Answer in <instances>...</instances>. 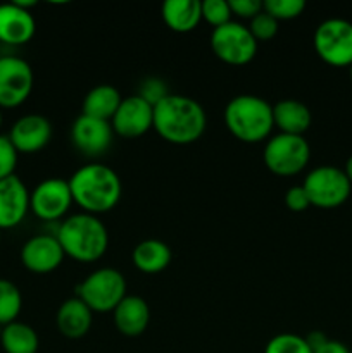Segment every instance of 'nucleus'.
Returning a JSON list of instances; mask_svg holds the SVG:
<instances>
[{"mask_svg":"<svg viewBox=\"0 0 352 353\" xmlns=\"http://www.w3.org/2000/svg\"><path fill=\"white\" fill-rule=\"evenodd\" d=\"M110 126L114 134L126 140L144 137L154 128V105L138 95L126 97L110 119Z\"/></svg>","mask_w":352,"mask_h":353,"instance_id":"12","label":"nucleus"},{"mask_svg":"<svg viewBox=\"0 0 352 353\" xmlns=\"http://www.w3.org/2000/svg\"><path fill=\"white\" fill-rule=\"evenodd\" d=\"M313 353H351V352H349V348L345 347L342 341L330 340V338H328V340L324 341L320 348H316Z\"/></svg>","mask_w":352,"mask_h":353,"instance_id":"34","label":"nucleus"},{"mask_svg":"<svg viewBox=\"0 0 352 353\" xmlns=\"http://www.w3.org/2000/svg\"><path fill=\"white\" fill-rule=\"evenodd\" d=\"M123 97L114 88L113 85H99L93 86L83 99V114L95 119L109 121L114 117L116 110L119 109Z\"/></svg>","mask_w":352,"mask_h":353,"instance_id":"23","label":"nucleus"},{"mask_svg":"<svg viewBox=\"0 0 352 353\" xmlns=\"http://www.w3.org/2000/svg\"><path fill=\"white\" fill-rule=\"evenodd\" d=\"M55 236L66 257L83 264L97 262L109 248V231L106 224L97 216L86 212L66 217L59 224Z\"/></svg>","mask_w":352,"mask_h":353,"instance_id":"3","label":"nucleus"},{"mask_svg":"<svg viewBox=\"0 0 352 353\" xmlns=\"http://www.w3.org/2000/svg\"><path fill=\"white\" fill-rule=\"evenodd\" d=\"M202 7V19L213 28H219L231 21V9L228 0H204L200 2Z\"/></svg>","mask_w":352,"mask_h":353,"instance_id":"28","label":"nucleus"},{"mask_svg":"<svg viewBox=\"0 0 352 353\" xmlns=\"http://www.w3.org/2000/svg\"><path fill=\"white\" fill-rule=\"evenodd\" d=\"M76 296L92 312H113L126 296V279L114 268L97 269L76 286Z\"/></svg>","mask_w":352,"mask_h":353,"instance_id":"5","label":"nucleus"},{"mask_svg":"<svg viewBox=\"0 0 352 353\" xmlns=\"http://www.w3.org/2000/svg\"><path fill=\"white\" fill-rule=\"evenodd\" d=\"M138 97H141L144 100H147L150 105H157L164 97L169 95L168 86L162 79L159 78H147L140 85V92L137 93Z\"/></svg>","mask_w":352,"mask_h":353,"instance_id":"31","label":"nucleus"},{"mask_svg":"<svg viewBox=\"0 0 352 353\" xmlns=\"http://www.w3.org/2000/svg\"><path fill=\"white\" fill-rule=\"evenodd\" d=\"M37 33V21L30 10L16 2L0 3V41L6 45H24Z\"/></svg>","mask_w":352,"mask_h":353,"instance_id":"17","label":"nucleus"},{"mask_svg":"<svg viewBox=\"0 0 352 353\" xmlns=\"http://www.w3.org/2000/svg\"><path fill=\"white\" fill-rule=\"evenodd\" d=\"M33 90V69L17 55L0 57V109L23 105Z\"/></svg>","mask_w":352,"mask_h":353,"instance_id":"10","label":"nucleus"},{"mask_svg":"<svg viewBox=\"0 0 352 353\" xmlns=\"http://www.w3.org/2000/svg\"><path fill=\"white\" fill-rule=\"evenodd\" d=\"M273 121L280 133L304 137V133L309 130L311 123H313V114L306 103L286 99L280 100L273 105Z\"/></svg>","mask_w":352,"mask_h":353,"instance_id":"20","label":"nucleus"},{"mask_svg":"<svg viewBox=\"0 0 352 353\" xmlns=\"http://www.w3.org/2000/svg\"><path fill=\"white\" fill-rule=\"evenodd\" d=\"M264 353H313V350H311L304 336L293 333H282L268 341Z\"/></svg>","mask_w":352,"mask_h":353,"instance_id":"26","label":"nucleus"},{"mask_svg":"<svg viewBox=\"0 0 352 353\" xmlns=\"http://www.w3.org/2000/svg\"><path fill=\"white\" fill-rule=\"evenodd\" d=\"M68 183L72 202L78 203L83 212L92 216L113 210L123 196V183L117 172L99 162L79 168Z\"/></svg>","mask_w":352,"mask_h":353,"instance_id":"2","label":"nucleus"},{"mask_svg":"<svg viewBox=\"0 0 352 353\" xmlns=\"http://www.w3.org/2000/svg\"><path fill=\"white\" fill-rule=\"evenodd\" d=\"M262 9L280 23V21H290L302 16L306 10V2L304 0H266L262 2Z\"/></svg>","mask_w":352,"mask_h":353,"instance_id":"27","label":"nucleus"},{"mask_svg":"<svg viewBox=\"0 0 352 353\" xmlns=\"http://www.w3.org/2000/svg\"><path fill=\"white\" fill-rule=\"evenodd\" d=\"M0 238H2V234H0Z\"/></svg>","mask_w":352,"mask_h":353,"instance_id":"40","label":"nucleus"},{"mask_svg":"<svg viewBox=\"0 0 352 353\" xmlns=\"http://www.w3.org/2000/svg\"><path fill=\"white\" fill-rule=\"evenodd\" d=\"M162 21L175 33H190L202 21L200 0H168L161 7Z\"/></svg>","mask_w":352,"mask_h":353,"instance_id":"21","label":"nucleus"},{"mask_svg":"<svg viewBox=\"0 0 352 353\" xmlns=\"http://www.w3.org/2000/svg\"><path fill=\"white\" fill-rule=\"evenodd\" d=\"M17 152L9 137L0 134V181L14 174L17 165Z\"/></svg>","mask_w":352,"mask_h":353,"instance_id":"30","label":"nucleus"},{"mask_svg":"<svg viewBox=\"0 0 352 353\" xmlns=\"http://www.w3.org/2000/svg\"><path fill=\"white\" fill-rule=\"evenodd\" d=\"M50 121L40 114H26L12 124L9 133L10 143L17 154H37L52 140Z\"/></svg>","mask_w":352,"mask_h":353,"instance_id":"15","label":"nucleus"},{"mask_svg":"<svg viewBox=\"0 0 352 353\" xmlns=\"http://www.w3.org/2000/svg\"><path fill=\"white\" fill-rule=\"evenodd\" d=\"M302 188L309 196L311 207L330 210L347 202L352 185L344 169L335 165H320L306 176Z\"/></svg>","mask_w":352,"mask_h":353,"instance_id":"7","label":"nucleus"},{"mask_svg":"<svg viewBox=\"0 0 352 353\" xmlns=\"http://www.w3.org/2000/svg\"><path fill=\"white\" fill-rule=\"evenodd\" d=\"M248 30H251L252 37L257 40V43L259 41H269L278 33V21L269 16L268 12H264V9H262L261 14H257L254 19H251Z\"/></svg>","mask_w":352,"mask_h":353,"instance_id":"29","label":"nucleus"},{"mask_svg":"<svg viewBox=\"0 0 352 353\" xmlns=\"http://www.w3.org/2000/svg\"><path fill=\"white\" fill-rule=\"evenodd\" d=\"M285 205L289 207L292 212H304L311 207L309 196H307L306 190L302 188V185L292 186V188L286 190L285 193Z\"/></svg>","mask_w":352,"mask_h":353,"instance_id":"33","label":"nucleus"},{"mask_svg":"<svg viewBox=\"0 0 352 353\" xmlns=\"http://www.w3.org/2000/svg\"><path fill=\"white\" fill-rule=\"evenodd\" d=\"M114 326L128 338L140 336L150 323V309L141 296L126 295L123 302L113 310Z\"/></svg>","mask_w":352,"mask_h":353,"instance_id":"18","label":"nucleus"},{"mask_svg":"<svg viewBox=\"0 0 352 353\" xmlns=\"http://www.w3.org/2000/svg\"><path fill=\"white\" fill-rule=\"evenodd\" d=\"M0 333H2V326H0Z\"/></svg>","mask_w":352,"mask_h":353,"instance_id":"39","label":"nucleus"},{"mask_svg":"<svg viewBox=\"0 0 352 353\" xmlns=\"http://www.w3.org/2000/svg\"><path fill=\"white\" fill-rule=\"evenodd\" d=\"M314 50L323 62L333 68L352 64V23L345 19H326L314 31Z\"/></svg>","mask_w":352,"mask_h":353,"instance_id":"9","label":"nucleus"},{"mask_svg":"<svg viewBox=\"0 0 352 353\" xmlns=\"http://www.w3.org/2000/svg\"><path fill=\"white\" fill-rule=\"evenodd\" d=\"M55 324H57V330L62 336L69 338V340H79V338L86 336L88 331L92 330L93 312L78 296H72V299L64 300L61 303L57 317H55Z\"/></svg>","mask_w":352,"mask_h":353,"instance_id":"19","label":"nucleus"},{"mask_svg":"<svg viewBox=\"0 0 352 353\" xmlns=\"http://www.w3.org/2000/svg\"><path fill=\"white\" fill-rule=\"evenodd\" d=\"M257 40L245 24L230 21L211 33V48L221 62L228 65H245L257 55Z\"/></svg>","mask_w":352,"mask_h":353,"instance_id":"8","label":"nucleus"},{"mask_svg":"<svg viewBox=\"0 0 352 353\" xmlns=\"http://www.w3.org/2000/svg\"><path fill=\"white\" fill-rule=\"evenodd\" d=\"M69 183L61 178H48L30 192V210L41 221H61L72 205Z\"/></svg>","mask_w":352,"mask_h":353,"instance_id":"11","label":"nucleus"},{"mask_svg":"<svg viewBox=\"0 0 352 353\" xmlns=\"http://www.w3.org/2000/svg\"><path fill=\"white\" fill-rule=\"evenodd\" d=\"M228 2H230L231 14L240 19L251 21L262 12V2L259 0H228Z\"/></svg>","mask_w":352,"mask_h":353,"instance_id":"32","label":"nucleus"},{"mask_svg":"<svg viewBox=\"0 0 352 353\" xmlns=\"http://www.w3.org/2000/svg\"><path fill=\"white\" fill-rule=\"evenodd\" d=\"M349 74H351V79H352V64L349 65Z\"/></svg>","mask_w":352,"mask_h":353,"instance_id":"38","label":"nucleus"},{"mask_svg":"<svg viewBox=\"0 0 352 353\" xmlns=\"http://www.w3.org/2000/svg\"><path fill=\"white\" fill-rule=\"evenodd\" d=\"M23 309V295L9 279H0V326L14 323Z\"/></svg>","mask_w":352,"mask_h":353,"instance_id":"25","label":"nucleus"},{"mask_svg":"<svg viewBox=\"0 0 352 353\" xmlns=\"http://www.w3.org/2000/svg\"><path fill=\"white\" fill-rule=\"evenodd\" d=\"M171 248L161 240H144L133 248L131 261L133 265L144 274H157L162 272L169 264H171Z\"/></svg>","mask_w":352,"mask_h":353,"instance_id":"22","label":"nucleus"},{"mask_svg":"<svg viewBox=\"0 0 352 353\" xmlns=\"http://www.w3.org/2000/svg\"><path fill=\"white\" fill-rule=\"evenodd\" d=\"M326 340H328V336L324 333H321V331H313V333L307 334V336H306L307 345H309L311 350H313V352L316 350V348H320L321 345H323Z\"/></svg>","mask_w":352,"mask_h":353,"instance_id":"35","label":"nucleus"},{"mask_svg":"<svg viewBox=\"0 0 352 353\" xmlns=\"http://www.w3.org/2000/svg\"><path fill=\"white\" fill-rule=\"evenodd\" d=\"M0 345L6 353H37L40 348V338L31 326L14 321L2 327Z\"/></svg>","mask_w":352,"mask_h":353,"instance_id":"24","label":"nucleus"},{"mask_svg":"<svg viewBox=\"0 0 352 353\" xmlns=\"http://www.w3.org/2000/svg\"><path fill=\"white\" fill-rule=\"evenodd\" d=\"M311 159V147L304 137L278 133L273 134L264 145L262 161L273 174L295 176L307 168Z\"/></svg>","mask_w":352,"mask_h":353,"instance_id":"6","label":"nucleus"},{"mask_svg":"<svg viewBox=\"0 0 352 353\" xmlns=\"http://www.w3.org/2000/svg\"><path fill=\"white\" fill-rule=\"evenodd\" d=\"M2 123H3V116H2V110H0V128H2Z\"/></svg>","mask_w":352,"mask_h":353,"instance_id":"37","label":"nucleus"},{"mask_svg":"<svg viewBox=\"0 0 352 353\" xmlns=\"http://www.w3.org/2000/svg\"><path fill=\"white\" fill-rule=\"evenodd\" d=\"M344 172H345V176H347V179L351 181V185H352V155L347 159V162H345Z\"/></svg>","mask_w":352,"mask_h":353,"instance_id":"36","label":"nucleus"},{"mask_svg":"<svg viewBox=\"0 0 352 353\" xmlns=\"http://www.w3.org/2000/svg\"><path fill=\"white\" fill-rule=\"evenodd\" d=\"M64 250L55 234H37L21 248V262L35 274L54 272L64 262Z\"/></svg>","mask_w":352,"mask_h":353,"instance_id":"14","label":"nucleus"},{"mask_svg":"<svg viewBox=\"0 0 352 353\" xmlns=\"http://www.w3.org/2000/svg\"><path fill=\"white\" fill-rule=\"evenodd\" d=\"M224 126L244 143H259L271 138L275 121L273 105L257 95H237L224 107Z\"/></svg>","mask_w":352,"mask_h":353,"instance_id":"4","label":"nucleus"},{"mask_svg":"<svg viewBox=\"0 0 352 353\" xmlns=\"http://www.w3.org/2000/svg\"><path fill=\"white\" fill-rule=\"evenodd\" d=\"M30 212V192L19 176L0 181V231L19 226Z\"/></svg>","mask_w":352,"mask_h":353,"instance_id":"16","label":"nucleus"},{"mask_svg":"<svg viewBox=\"0 0 352 353\" xmlns=\"http://www.w3.org/2000/svg\"><path fill=\"white\" fill-rule=\"evenodd\" d=\"M114 140V130L109 121L95 119L81 114L71 126V141L76 150L86 157H99L106 154Z\"/></svg>","mask_w":352,"mask_h":353,"instance_id":"13","label":"nucleus"},{"mask_svg":"<svg viewBox=\"0 0 352 353\" xmlns=\"http://www.w3.org/2000/svg\"><path fill=\"white\" fill-rule=\"evenodd\" d=\"M207 114L197 100L185 95H173L154 105L155 133L173 145H190L204 137Z\"/></svg>","mask_w":352,"mask_h":353,"instance_id":"1","label":"nucleus"}]
</instances>
